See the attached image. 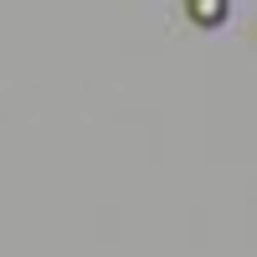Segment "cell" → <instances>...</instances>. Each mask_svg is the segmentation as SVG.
Segmentation results:
<instances>
[{
    "label": "cell",
    "mask_w": 257,
    "mask_h": 257,
    "mask_svg": "<svg viewBox=\"0 0 257 257\" xmlns=\"http://www.w3.org/2000/svg\"><path fill=\"white\" fill-rule=\"evenodd\" d=\"M190 16L206 21V26H216V21L226 16V0H190Z\"/></svg>",
    "instance_id": "cell-1"
}]
</instances>
